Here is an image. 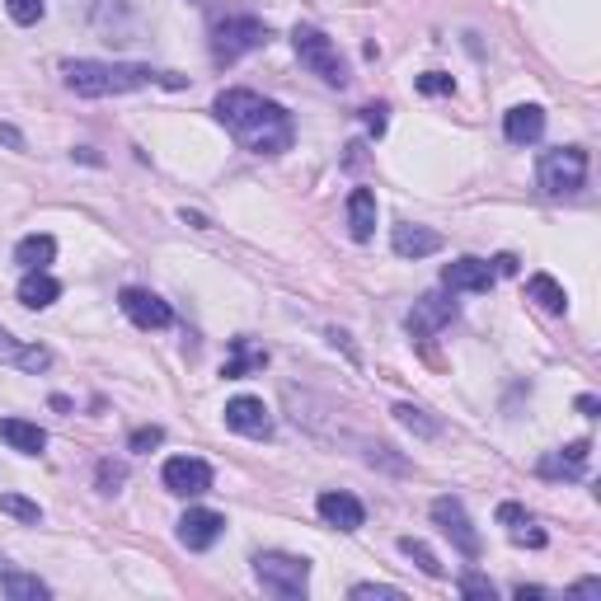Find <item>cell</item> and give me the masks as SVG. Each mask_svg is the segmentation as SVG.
<instances>
[{
    "label": "cell",
    "instance_id": "d6986e66",
    "mask_svg": "<svg viewBox=\"0 0 601 601\" xmlns=\"http://www.w3.org/2000/svg\"><path fill=\"white\" fill-rule=\"evenodd\" d=\"M264 367H268V348H254L250 338H231V357H226L221 376L226 381H240V376H250V371H264Z\"/></svg>",
    "mask_w": 601,
    "mask_h": 601
},
{
    "label": "cell",
    "instance_id": "484cf974",
    "mask_svg": "<svg viewBox=\"0 0 601 601\" xmlns=\"http://www.w3.org/2000/svg\"><path fill=\"white\" fill-rule=\"evenodd\" d=\"M399 550H405V554H409V560H413V564H419V568H423V574H427V578H447V568H442V560H437V554H433V550H427V546H423V540H413V536H405V540H399Z\"/></svg>",
    "mask_w": 601,
    "mask_h": 601
},
{
    "label": "cell",
    "instance_id": "1f68e13d",
    "mask_svg": "<svg viewBox=\"0 0 601 601\" xmlns=\"http://www.w3.org/2000/svg\"><path fill=\"white\" fill-rule=\"evenodd\" d=\"M419 90H423V94H451L456 80L442 76V71H427V76H419Z\"/></svg>",
    "mask_w": 601,
    "mask_h": 601
},
{
    "label": "cell",
    "instance_id": "4fadbf2b",
    "mask_svg": "<svg viewBox=\"0 0 601 601\" xmlns=\"http://www.w3.org/2000/svg\"><path fill=\"white\" fill-rule=\"evenodd\" d=\"M588 456H592V442H568L564 451H546L540 456V475L546 479H583L588 475Z\"/></svg>",
    "mask_w": 601,
    "mask_h": 601
},
{
    "label": "cell",
    "instance_id": "cb8c5ba5",
    "mask_svg": "<svg viewBox=\"0 0 601 601\" xmlns=\"http://www.w3.org/2000/svg\"><path fill=\"white\" fill-rule=\"evenodd\" d=\"M526 296H532L540 310H550V315H568V292L550 273H536L532 282H526Z\"/></svg>",
    "mask_w": 601,
    "mask_h": 601
},
{
    "label": "cell",
    "instance_id": "ba28073f",
    "mask_svg": "<svg viewBox=\"0 0 601 601\" xmlns=\"http://www.w3.org/2000/svg\"><path fill=\"white\" fill-rule=\"evenodd\" d=\"M161 479H165V489H169V494H179V498H197V494H207V489H212V465H207V461H197V456H169L165 470H161Z\"/></svg>",
    "mask_w": 601,
    "mask_h": 601
},
{
    "label": "cell",
    "instance_id": "836d02e7",
    "mask_svg": "<svg viewBox=\"0 0 601 601\" xmlns=\"http://www.w3.org/2000/svg\"><path fill=\"white\" fill-rule=\"evenodd\" d=\"M498 522H503L508 532H517V526H526L532 517H526V508H522V503H498Z\"/></svg>",
    "mask_w": 601,
    "mask_h": 601
},
{
    "label": "cell",
    "instance_id": "52a82bcc",
    "mask_svg": "<svg viewBox=\"0 0 601 601\" xmlns=\"http://www.w3.org/2000/svg\"><path fill=\"white\" fill-rule=\"evenodd\" d=\"M433 522L451 536V546L461 550L465 560H479L484 546H479V532H475V526H470V517H465V503H461V498H437V503H433Z\"/></svg>",
    "mask_w": 601,
    "mask_h": 601
},
{
    "label": "cell",
    "instance_id": "d6a6232c",
    "mask_svg": "<svg viewBox=\"0 0 601 601\" xmlns=\"http://www.w3.org/2000/svg\"><path fill=\"white\" fill-rule=\"evenodd\" d=\"M461 597H489L494 601V583L484 578V574H465L461 578Z\"/></svg>",
    "mask_w": 601,
    "mask_h": 601
},
{
    "label": "cell",
    "instance_id": "d4e9b609",
    "mask_svg": "<svg viewBox=\"0 0 601 601\" xmlns=\"http://www.w3.org/2000/svg\"><path fill=\"white\" fill-rule=\"evenodd\" d=\"M0 588H5V597L10 601H42V597H52V588L42 578H34V574H0Z\"/></svg>",
    "mask_w": 601,
    "mask_h": 601
},
{
    "label": "cell",
    "instance_id": "277c9868",
    "mask_svg": "<svg viewBox=\"0 0 601 601\" xmlns=\"http://www.w3.org/2000/svg\"><path fill=\"white\" fill-rule=\"evenodd\" d=\"M292 48L300 56V66L310 71V76H320L324 85H348V62L338 56L334 48V38H324L320 28H310V24H296V34H292Z\"/></svg>",
    "mask_w": 601,
    "mask_h": 601
},
{
    "label": "cell",
    "instance_id": "44dd1931",
    "mask_svg": "<svg viewBox=\"0 0 601 601\" xmlns=\"http://www.w3.org/2000/svg\"><path fill=\"white\" fill-rule=\"evenodd\" d=\"M348 231H353V240H371V231H376V193H371V189H353V197H348Z\"/></svg>",
    "mask_w": 601,
    "mask_h": 601
},
{
    "label": "cell",
    "instance_id": "60d3db41",
    "mask_svg": "<svg viewBox=\"0 0 601 601\" xmlns=\"http://www.w3.org/2000/svg\"><path fill=\"white\" fill-rule=\"evenodd\" d=\"M179 217H183V221H189V226H197V231H207V217H203V212H189V207H183V212H179Z\"/></svg>",
    "mask_w": 601,
    "mask_h": 601
},
{
    "label": "cell",
    "instance_id": "4316f807",
    "mask_svg": "<svg viewBox=\"0 0 601 601\" xmlns=\"http://www.w3.org/2000/svg\"><path fill=\"white\" fill-rule=\"evenodd\" d=\"M395 419L409 427V433H419V437H437L442 433V423L437 419H427V413L419 405H395Z\"/></svg>",
    "mask_w": 601,
    "mask_h": 601
},
{
    "label": "cell",
    "instance_id": "5bb4252c",
    "mask_svg": "<svg viewBox=\"0 0 601 601\" xmlns=\"http://www.w3.org/2000/svg\"><path fill=\"white\" fill-rule=\"evenodd\" d=\"M315 508H320V517H324L329 526H338V532H357V526L367 522V508L357 503L353 494H343V489H324Z\"/></svg>",
    "mask_w": 601,
    "mask_h": 601
},
{
    "label": "cell",
    "instance_id": "8fae6325",
    "mask_svg": "<svg viewBox=\"0 0 601 601\" xmlns=\"http://www.w3.org/2000/svg\"><path fill=\"white\" fill-rule=\"evenodd\" d=\"M226 427H231V433H245V437H268L273 433V413H268L264 399L235 395L231 405H226Z\"/></svg>",
    "mask_w": 601,
    "mask_h": 601
},
{
    "label": "cell",
    "instance_id": "7402d4cb",
    "mask_svg": "<svg viewBox=\"0 0 601 601\" xmlns=\"http://www.w3.org/2000/svg\"><path fill=\"white\" fill-rule=\"evenodd\" d=\"M56 259V240L52 235H24L20 245H14V264L24 268V273H38V268H48Z\"/></svg>",
    "mask_w": 601,
    "mask_h": 601
},
{
    "label": "cell",
    "instance_id": "4dcf8cb0",
    "mask_svg": "<svg viewBox=\"0 0 601 601\" xmlns=\"http://www.w3.org/2000/svg\"><path fill=\"white\" fill-rule=\"evenodd\" d=\"M353 597H357V601H371V597H376V601H399L405 592H399V588H385V583H357Z\"/></svg>",
    "mask_w": 601,
    "mask_h": 601
},
{
    "label": "cell",
    "instance_id": "b9f144b4",
    "mask_svg": "<svg viewBox=\"0 0 601 601\" xmlns=\"http://www.w3.org/2000/svg\"><path fill=\"white\" fill-rule=\"evenodd\" d=\"M5 564H10V560H5V554H0V574H5Z\"/></svg>",
    "mask_w": 601,
    "mask_h": 601
},
{
    "label": "cell",
    "instance_id": "9c48e42d",
    "mask_svg": "<svg viewBox=\"0 0 601 601\" xmlns=\"http://www.w3.org/2000/svg\"><path fill=\"white\" fill-rule=\"evenodd\" d=\"M118 306H123V315L137 329H169V324H175V310H169V300H161V296L146 292V287H123L118 292Z\"/></svg>",
    "mask_w": 601,
    "mask_h": 601
},
{
    "label": "cell",
    "instance_id": "f1b7e54d",
    "mask_svg": "<svg viewBox=\"0 0 601 601\" xmlns=\"http://www.w3.org/2000/svg\"><path fill=\"white\" fill-rule=\"evenodd\" d=\"M94 475H99V494H118V489H123V479H127V465H123V461H113V456H104Z\"/></svg>",
    "mask_w": 601,
    "mask_h": 601
},
{
    "label": "cell",
    "instance_id": "7a4b0ae2",
    "mask_svg": "<svg viewBox=\"0 0 601 601\" xmlns=\"http://www.w3.org/2000/svg\"><path fill=\"white\" fill-rule=\"evenodd\" d=\"M62 71H66V85L80 99L132 94V90H146V85H169V90L183 85V76H175V71H151L141 62H66Z\"/></svg>",
    "mask_w": 601,
    "mask_h": 601
},
{
    "label": "cell",
    "instance_id": "8992f818",
    "mask_svg": "<svg viewBox=\"0 0 601 601\" xmlns=\"http://www.w3.org/2000/svg\"><path fill=\"white\" fill-rule=\"evenodd\" d=\"M536 175H540V189L550 197H574V193H583V183H588V151L583 146L546 151Z\"/></svg>",
    "mask_w": 601,
    "mask_h": 601
},
{
    "label": "cell",
    "instance_id": "2e32d148",
    "mask_svg": "<svg viewBox=\"0 0 601 601\" xmlns=\"http://www.w3.org/2000/svg\"><path fill=\"white\" fill-rule=\"evenodd\" d=\"M494 278L498 273L484 259H456V264L442 268V282H447L451 292H489Z\"/></svg>",
    "mask_w": 601,
    "mask_h": 601
},
{
    "label": "cell",
    "instance_id": "f546056e",
    "mask_svg": "<svg viewBox=\"0 0 601 601\" xmlns=\"http://www.w3.org/2000/svg\"><path fill=\"white\" fill-rule=\"evenodd\" d=\"M5 10L14 24H38L48 14V0H5Z\"/></svg>",
    "mask_w": 601,
    "mask_h": 601
},
{
    "label": "cell",
    "instance_id": "ab89813d",
    "mask_svg": "<svg viewBox=\"0 0 601 601\" xmlns=\"http://www.w3.org/2000/svg\"><path fill=\"white\" fill-rule=\"evenodd\" d=\"M597 395H578V413H588V419H597Z\"/></svg>",
    "mask_w": 601,
    "mask_h": 601
},
{
    "label": "cell",
    "instance_id": "7c38bea8",
    "mask_svg": "<svg viewBox=\"0 0 601 601\" xmlns=\"http://www.w3.org/2000/svg\"><path fill=\"white\" fill-rule=\"evenodd\" d=\"M226 532V517L221 512H212V508H189L183 512V522H179V540L189 550H212L221 540Z\"/></svg>",
    "mask_w": 601,
    "mask_h": 601
},
{
    "label": "cell",
    "instance_id": "d590c367",
    "mask_svg": "<svg viewBox=\"0 0 601 601\" xmlns=\"http://www.w3.org/2000/svg\"><path fill=\"white\" fill-rule=\"evenodd\" d=\"M362 123H367L371 137H381V132H385V104H367V108H362Z\"/></svg>",
    "mask_w": 601,
    "mask_h": 601
},
{
    "label": "cell",
    "instance_id": "5b68a950",
    "mask_svg": "<svg viewBox=\"0 0 601 601\" xmlns=\"http://www.w3.org/2000/svg\"><path fill=\"white\" fill-rule=\"evenodd\" d=\"M268 38L273 34H268L264 20H254V14H231V20H217V28H212V56H217L221 66H231L245 52H259Z\"/></svg>",
    "mask_w": 601,
    "mask_h": 601
},
{
    "label": "cell",
    "instance_id": "3957f363",
    "mask_svg": "<svg viewBox=\"0 0 601 601\" xmlns=\"http://www.w3.org/2000/svg\"><path fill=\"white\" fill-rule=\"evenodd\" d=\"M254 578L264 583V592L296 601V597L310 592V560L282 554V550H264V554H254Z\"/></svg>",
    "mask_w": 601,
    "mask_h": 601
},
{
    "label": "cell",
    "instance_id": "e0dca14e",
    "mask_svg": "<svg viewBox=\"0 0 601 601\" xmlns=\"http://www.w3.org/2000/svg\"><path fill=\"white\" fill-rule=\"evenodd\" d=\"M503 132H508L512 146H532V141H540V132H546V108H540V104H517V108H508Z\"/></svg>",
    "mask_w": 601,
    "mask_h": 601
},
{
    "label": "cell",
    "instance_id": "30bf717a",
    "mask_svg": "<svg viewBox=\"0 0 601 601\" xmlns=\"http://www.w3.org/2000/svg\"><path fill=\"white\" fill-rule=\"evenodd\" d=\"M456 320V300H447V296H437V292H427V296H419L413 300V310H409V334L413 338H433L437 329H447Z\"/></svg>",
    "mask_w": 601,
    "mask_h": 601
},
{
    "label": "cell",
    "instance_id": "83f0119b",
    "mask_svg": "<svg viewBox=\"0 0 601 601\" xmlns=\"http://www.w3.org/2000/svg\"><path fill=\"white\" fill-rule=\"evenodd\" d=\"M0 512H5V517H14V522H28V526L42 522V508L28 503V498H20V494H5V498H0Z\"/></svg>",
    "mask_w": 601,
    "mask_h": 601
},
{
    "label": "cell",
    "instance_id": "74e56055",
    "mask_svg": "<svg viewBox=\"0 0 601 601\" xmlns=\"http://www.w3.org/2000/svg\"><path fill=\"white\" fill-rule=\"evenodd\" d=\"M568 592H574V597H601V583H597V578H583V583H574Z\"/></svg>",
    "mask_w": 601,
    "mask_h": 601
},
{
    "label": "cell",
    "instance_id": "e575fe53",
    "mask_svg": "<svg viewBox=\"0 0 601 601\" xmlns=\"http://www.w3.org/2000/svg\"><path fill=\"white\" fill-rule=\"evenodd\" d=\"M161 442H165V433H161V427H137L127 447H132V451H151V447H161Z\"/></svg>",
    "mask_w": 601,
    "mask_h": 601
},
{
    "label": "cell",
    "instance_id": "9a60e30c",
    "mask_svg": "<svg viewBox=\"0 0 601 601\" xmlns=\"http://www.w3.org/2000/svg\"><path fill=\"white\" fill-rule=\"evenodd\" d=\"M391 245H395L399 259H427V254H437L442 245H447V240H442V231H433V226H413V221H405V226H395Z\"/></svg>",
    "mask_w": 601,
    "mask_h": 601
},
{
    "label": "cell",
    "instance_id": "8d00e7d4",
    "mask_svg": "<svg viewBox=\"0 0 601 601\" xmlns=\"http://www.w3.org/2000/svg\"><path fill=\"white\" fill-rule=\"evenodd\" d=\"M512 540H517V546L540 550V546H546V532H532V522H526V526H517V532H512Z\"/></svg>",
    "mask_w": 601,
    "mask_h": 601
},
{
    "label": "cell",
    "instance_id": "ac0fdd59",
    "mask_svg": "<svg viewBox=\"0 0 601 601\" xmlns=\"http://www.w3.org/2000/svg\"><path fill=\"white\" fill-rule=\"evenodd\" d=\"M0 362L20 367V371H48L52 367V353L42 348V343H20L14 334L0 329Z\"/></svg>",
    "mask_w": 601,
    "mask_h": 601
},
{
    "label": "cell",
    "instance_id": "6da1fadb",
    "mask_svg": "<svg viewBox=\"0 0 601 601\" xmlns=\"http://www.w3.org/2000/svg\"><path fill=\"white\" fill-rule=\"evenodd\" d=\"M217 118L231 127V137L254 155H282L296 141V123L278 99H264L254 90H226L217 94Z\"/></svg>",
    "mask_w": 601,
    "mask_h": 601
},
{
    "label": "cell",
    "instance_id": "603a6c76",
    "mask_svg": "<svg viewBox=\"0 0 601 601\" xmlns=\"http://www.w3.org/2000/svg\"><path fill=\"white\" fill-rule=\"evenodd\" d=\"M56 296H62V282H56V278H48L42 268H38V273H24V282H20V300H24L28 310H48Z\"/></svg>",
    "mask_w": 601,
    "mask_h": 601
},
{
    "label": "cell",
    "instance_id": "ffe728a7",
    "mask_svg": "<svg viewBox=\"0 0 601 601\" xmlns=\"http://www.w3.org/2000/svg\"><path fill=\"white\" fill-rule=\"evenodd\" d=\"M0 437H5L14 451H24V456H42V447H48V433H42L38 423H28V419H0Z\"/></svg>",
    "mask_w": 601,
    "mask_h": 601
},
{
    "label": "cell",
    "instance_id": "f35d334b",
    "mask_svg": "<svg viewBox=\"0 0 601 601\" xmlns=\"http://www.w3.org/2000/svg\"><path fill=\"white\" fill-rule=\"evenodd\" d=\"M494 273L512 278V273H517V259H512V254H498V259H494Z\"/></svg>",
    "mask_w": 601,
    "mask_h": 601
}]
</instances>
